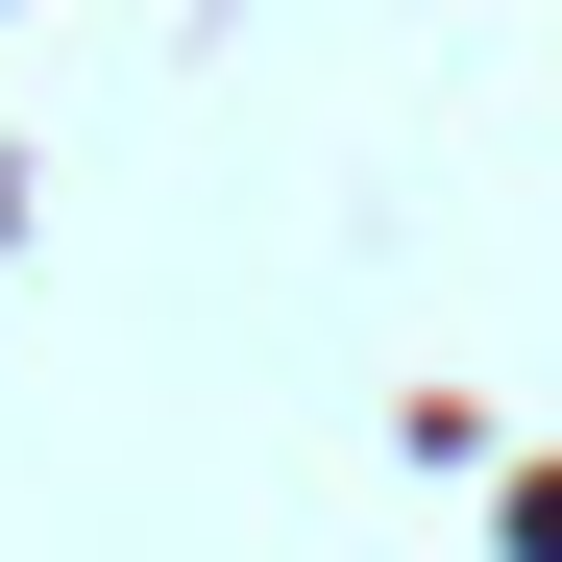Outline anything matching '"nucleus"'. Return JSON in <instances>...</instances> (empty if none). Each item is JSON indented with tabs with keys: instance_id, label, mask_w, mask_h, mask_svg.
I'll list each match as a JSON object with an SVG mask.
<instances>
[]
</instances>
